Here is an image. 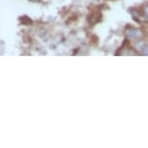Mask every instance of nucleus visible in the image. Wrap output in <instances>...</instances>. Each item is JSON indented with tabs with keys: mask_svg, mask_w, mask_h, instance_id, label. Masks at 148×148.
<instances>
[{
	"mask_svg": "<svg viewBox=\"0 0 148 148\" xmlns=\"http://www.w3.org/2000/svg\"><path fill=\"white\" fill-rule=\"evenodd\" d=\"M144 54L148 55V47H144Z\"/></svg>",
	"mask_w": 148,
	"mask_h": 148,
	"instance_id": "obj_3",
	"label": "nucleus"
},
{
	"mask_svg": "<svg viewBox=\"0 0 148 148\" xmlns=\"http://www.w3.org/2000/svg\"><path fill=\"white\" fill-rule=\"evenodd\" d=\"M128 35H129L131 38H138L141 36V32L138 29H130L129 31H128Z\"/></svg>",
	"mask_w": 148,
	"mask_h": 148,
	"instance_id": "obj_1",
	"label": "nucleus"
},
{
	"mask_svg": "<svg viewBox=\"0 0 148 148\" xmlns=\"http://www.w3.org/2000/svg\"><path fill=\"white\" fill-rule=\"evenodd\" d=\"M144 13L146 14V16H148V5H146V6L144 7Z\"/></svg>",
	"mask_w": 148,
	"mask_h": 148,
	"instance_id": "obj_2",
	"label": "nucleus"
}]
</instances>
